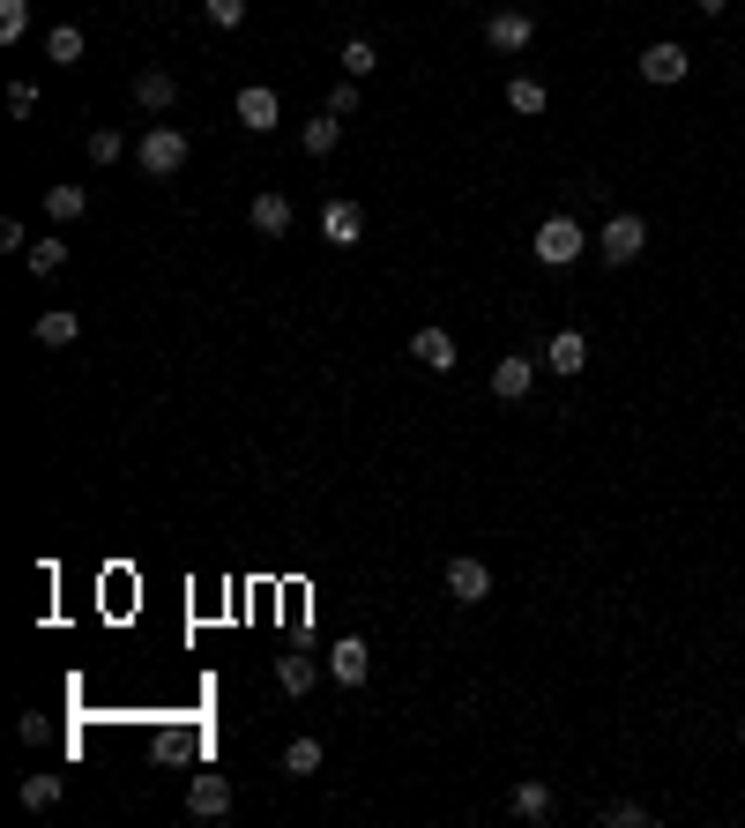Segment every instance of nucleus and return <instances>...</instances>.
<instances>
[{
	"mask_svg": "<svg viewBox=\"0 0 745 828\" xmlns=\"http://www.w3.org/2000/svg\"><path fill=\"white\" fill-rule=\"evenodd\" d=\"M545 366L574 381L582 366H589V336H582V328H559V336H552V352H545Z\"/></svg>",
	"mask_w": 745,
	"mask_h": 828,
	"instance_id": "obj_15",
	"label": "nucleus"
},
{
	"mask_svg": "<svg viewBox=\"0 0 745 828\" xmlns=\"http://www.w3.org/2000/svg\"><path fill=\"white\" fill-rule=\"evenodd\" d=\"M187 814H195V821H224V814H231V777H209V769H201V777L187 783Z\"/></svg>",
	"mask_w": 745,
	"mask_h": 828,
	"instance_id": "obj_9",
	"label": "nucleus"
},
{
	"mask_svg": "<svg viewBox=\"0 0 745 828\" xmlns=\"http://www.w3.org/2000/svg\"><path fill=\"white\" fill-rule=\"evenodd\" d=\"M135 105H142V112H172V105H179V76H172V68H142V76H135Z\"/></svg>",
	"mask_w": 745,
	"mask_h": 828,
	"instance_id": "obj_12",
	"label": "nucleus"
},
{
	"mask_svg": "<svg viewBox=\"0 0 745 828\" xmlns=\"http://www.w3.org/2000/svg\"><path fill=\"white\" fill-rule=\"evenodd\" d=\"M321 239L350 254L358 239H366V209H358V201H328V209H321Z\"/></svg>",
	"mask_w": 745,
	"mask_h": 828,
	"instance_id": "obj_10",
	"label": "nucleus"
},
{
	"mask_svg": "<svg viewBox=\"0 0 745 828\" xmlns=\"http://www.w3.org/2000/svg\"><path fill=\"white\" fill-rule=\"evenodd\" d=\"M582 239H589V231L574 225V217H545V225H537V239H529V247H537V262H545V269H567L574 254H582Z\"/></svg>",
	"mask_w": 745,
	"mask_h": 828,
	"instance_id": "obj_4",
	"label": "nucleus"
},
{
	"mask_svg": "<svg viewBox=\"0 0 745 828\" xmlns=\"http://www.w3.org/2000/svg\"><path fill=\"white\" fill-rule=\"evenodd\" d=\"M694 8H701V16H723V8H731V0H694Z\"/></svg>",
	"mask_w": 745,
	"mask_h": 828,
	"instance_id": "obj_34",
	"label": "nucleus"
},
{
	"mask_svg": "<svg viewBox=\"0 0 745 828\" xmlns=\"http://www.w3.org/2000/svg\"><path fill=\"white\" fill-rule=\"evenodd\" d=\"M231 120L247 127V135H269V127H284V98H276L269 82H247V90L231 98Z\"/></svg>",
	"mask_w": 745,
	"mask_h": 828,
	"instance_id": "obj_3",
	"label": "nucleus"
},
{
	"mask_svg": "<svg viewBox=\"0 0 745 828\" xmlns=\"http://www.w3.org/2000/svg\"><path fill=\"white\" fill-rule=\"evenodd\" d=\"M485 46H493V52H529V46H537V16H522V8L485 16Z\"/></svg>",
	"mask_w": 745,
	"mask_h": 828,
	"instance_id": "obj_7",
	"label": "nucleus"
},
{
	"mask_svg": "<svg viewBox=\"0 0 745 828\" xmlns=\"http://www.w3.org/2000/svg\"><path fill=\"white\" fill-rule=\"evenodd\" d=\"M604 821H612V828H648V806L642 799H612V806H604Z\"/></svg>",
	"mask_w": 745,
	"mask_h": 828,
	"instance_id": "obj_30",
	"label": "nucleus"
},
{
	"mask_svg": "<svg viewBox=\"0 0 745 828\" xmlns=\"http://www.w3.org/2000/svg\"><path fill=\"white\" fill-rule=\"evenodd\" d=\"M545 105H552V90H545L537 76H507V112H522V120H537Z\"/></svg>",
	"mask_w": 745,
	"mask_h": 828,
	"instance_id": "obj_20",
	"label": "nucleus"
},
{
	"mask_svg": "<svg viewBox=\"0 0 745 828\" xmlns=\"http://www.w3.org/2000/svg\"><path fill=\"white\" fill-rule=\"evenodd\" d=\"M82 52H90V38H82L74 23H52L46 30V60H52V68H82Z\"/></svg>",
	"mask_w": 745,
	"mask_h": 828,
	"instance_id": "obj_18",
	"label": "nucleus"
},
{
	"mask_svg": "<svg viewBox=\"0 0 745 828\" xmlns=\"http://www.w3.org/2000/svg\"><path fill=\"white\" fill-rule=\"evenodd\" d=\"M247 225L261 231V239H284V231H291V201H284V195H254Z\"/></svg>",
	"mask_w": 745,
	"mask_h": 828,
	"instance_id": "obj_17",
	"label": "nucleus"
},
{
	"mask_svg": "<svg viewBox=\"0 0 745 828\" xmlns=\"http://www.w3.org/2000/svg\"><path fill=\"white\" fill-rule=\"evenodd\" d=\"M447 598H455V604H485V598H493V568H485L477 552H455V560H447Z\"/></svg>",
	"mask_w": 745,
	"mask_h": 828,
	"instance_id": "obj_6",
	"label": "nucleus"
},
{
	"mask_svg": "<svg viewBox=\"0 0 745 828\" xmlns=\"http://www.w3.org/2000/svg\"><path fill=\"white\" fill-rule=\"evenodd\" d=\"M321 739H291V747H284V777H321Z\"/></svg>",
	"mask_w": 745,
	"mask_h": 828,
	"instance_id": "obj_23",
	"label": "nucleus"
},
{
	"mask_svg": "<svg viewBox=\"0 0 745 828\" xmlns=\"http://www.w3.org/2000/svg\"><path fill=\"white\" fill-rule=\"evenodd\" d=\"M30 30V0H0V46H16Z\"/></svg>",
	"mask_w": 745,
	"mask_h": 828,
	"instance_id": "obj_28",
	"label": "nucleus"
},
{
	"mask_svg": "<svg viewBox=\"0 0 745 828\" xmlns=\"http://www.w3.org/2000/svg\"><path fill=\"white\" fill-rule=\"evenodd\" d=\"M410 358H418L425 374H455V336H447V328H418V336H410Z\"/></svg>",
	"mask_w": 745,
	"mask_h": 828,
	"instance_id": "obj_13",
	"label": "nucleus"
},
{
	"mask_svg": "<svg viewBox=\"0 0 745 828\" xmlns=\"http://www.w3.org/2000/svg\"><path fill=\"white\" fill-rule=\"evenodd\" d=\"M38 276H52V269H68V239H30V254H23Z\"/></svg>",
	"mask_w": 745,
	"mask_h": 828,
	"instance_id": "obj_24",
	"label": "nucleus"
},
{
	"mask_svg": "<svg viewBox=\"0 0 745 828\" xmlns=\"http://www.w3.org/2000/svg\"><path fill=\"white\" fill-rule=\"evenodd\" d=\"M694 76V52L670 46V38H656V46H642V82H656V90H670V82Z\"/></svg>",
	"mask_w": 745,
	"mask_h": 828,
	"instance_id": "obj_5",
	"label": "nucleus"
},
{
	"mask_svg": "<svg viewBox=\"0 0 745 828\" xmlns=\"http://www.w3.org/2000/svg\"><path fill=\"white\" fill-rule=\"evenodd\" d=\"M187 157H195V142H187V135H179V127H149L142 142H135V165H142L149 179H172V172H187Z\"/></svg>",
	"mask_w": 745,
	"mask_h": 828,
	"instance_id": "obj_1",
	"label": "nucleus"
},
{
	"mask_svg": "<svg viewBox=\"0 0 745 828\" xmlns=\"http://www.w3.org/2000/svg\"><path fill=\"white\" fill-rule=\"evenodd\" d=\"M328 112H336V120H350V112H358V82H336V90H328Z\"/></svg>",
	"mask_w": 745,
	"mask_h": 828,
	"instance_id": "obj_32",
	"label": "nucleus"
},
{
	"mask_svg": "<svg viewBox=\"0 0 745 828\" xmlns=\"http://www.w3.org/2000/svg\"><path fill=\"white\" fill-rule=\"evenodd\" d=\"M8 112L30 120V112H38V82H8Z\"/></svg>",
	"mask_w": 745,
	"mask_h": 828,
	"instance_id": "obj_31",
	"label": "nucleus"
},
{
	"mask_svg": "<svg viewBox=\"0 0 745 828\" xmlns=\"http://www.w3.org/2000/svg\"><path fill=\"white\" fill-rule=\"evenodd\" d=\"M298 142H306V157H328V150H336V142H344V120H336V112H328V105H321L314 120L298 127Z\"/></svg>",
	"mask_w": 745,
	"mask_h": 828,
	"instance_id": "obj_19",
	"label": "nucleus"
},
{
	"mask_svg": "<svg viewBox=\"0 0 745 828\" xmlns=\"http://www.w3.org/2000/svg\"><path fill=\"white\" fill-rule=\"evenodd\" d=\"M366 672H372L366 634H344V642L328 650V679H336V687H366Z\"/></svg>",
	"mask_w": 745,
	"mask_h": 828,
	"instance_id": "obj_8",
	"label": "nucleus"
},
{
	"mask_svg": "<svg viewBox=\"0 0 745 828\" xmlns=\"http://www.w3.org/2000/svg\"><path fill=\"white\" fill-rule=\"evenodd\" d=\"M16 799L30 806V814H46V806H60V777H23V791Z\"/></svg>",
	"mask_w": 745,
	"mask_h": 828,
	"instance_id": "obj_27",
	"label": "nucleus"
},
{
	"mask_svg": "<svg viewBox=\"0 0 745 828\" xmlns=\"http://www.w3.org/2000/svg\"><path fill=\"white\" fill-rule=\"evenodd\" d=\"M529 388H537V366H529V358H499V366H493V396L499 403H522V396H529Z\"/></svg>",
	"mask_w": 745,
	"mask_h": 828,
	"instance_id": "obj_14",
	"label": "nucleus"
},
{
	"mask_svg": "<svg viewBox=\"0 0 745 828\" xmlns=\"http://www.w3.org/2000/svg\"><path fill=\"white\" fill-rule=\"evenodd\" d=\"M82 209H90V195H82L74 179H60V187H46V217H52V225H74Z\"/></svg>",
	"mask_w": 745,
	"mask_h": 828,
	"instance_id": "obj_21",
	"label": "nucleus"
},
{
	"mask_svg": "<svg viewBox=\"0 0 745 828\" xmlns=\"http://www.w3.org/2000/svg\"><path fill=\"white\" fill-rule=\"evenodd\" d=\"M120 157H127V135L120 127H98V135H90V165L105 172V165H120Z\"/></svg>",
	"mask_w": 745,
	"mask_h": 828,
	"instance_id": "obj_25",
	"label": "nucleus"
},
{
	"mask_svg": "<svg viewBox=\"0 0 745 828\" xmlns=\"http://www.w3.org/2000/svg\"><path fill=\"white\" fill-rule=\"evenodd\" d=\"M380 68V52H372V38H344V76L358 82V76H372Z\"/></svg>",
	"mask_w": 745,
	"mask_h": 828,
	"instance_id": "obj_26",
	"label": "nucleus"
},
{
	"mask_svg": "<svg viewBox=\"0 0 745 828\" xmlns=\"http://www.w3.org/2000/svg\"><path fill=\"white\" fill-rule=\"evenodd\" d=\"M314 679H321V672H314V657H276V687H284L291 702H298V694H314Z\"/></svg>",
	"mask_w": 745,
	"mask_h": 828,
	"instance_id": "obj_22",
	"label": "nucleus"
},
{
	"mask_svg": "<svg viewBox=\"0 0 745 828\" xmlns=\"http://www.w3.org/2000/svg\"><path fill=\"white\" fill-rule=\"evenodd\" d=\"M552 806H559V799H552L545 777H522L515 791H507V814H515V821H552Z\"/></svg>",
	"mask_w": 745,
	"mask_h": 828,
	"instance_id": "obj_11",
	"label": "nucleus"
},
{
	"mask_svg": "<svg viewBox=\"0 0 745 828\" xmlns=\"http://www.w3.org/2000/svg\"><path fill=\"white\" fill-rule=\"evenodd\" d=\"M0 247H8V254H30V231L16 225V217H0Z\"/></svg>",
	"mask_w": 745,
	"mask_h": 828,
	"instance_id": "obj_33",
	"label": "nucleus"
},
{
	"mask_svg": "<svg viewBox=\"0 0 745 828\" xmlns=\"http://www.w3.org/2000/svg\"><path fill=\"white\" fill-rule=\"evenodd\" d=\"M201 16H209L217 30H239L247 23V0H201Z\"/></svg>",
	"mask_w": 745,
	"mask_h": 828,
	"instance_id": "obj_29",
	"label": "nucleus"
},
{
	"mask_svg": "<svg viewBox=\"0 0 745 828\" xmlns=\"http://www.w3.org/2000/svg\"><path fill=\"white\" fill-rule=\"evenodd\" d=\"M30 336H38V344H46V352H68L74 336H82V322H74L68 306H46V314H38V322H30Z\"/></svg>",
	"mask_w": 745,
	"mask_h": 828,
	"instance_id": "obj_16",
	"label": "nucleus"
},
{
	"mask_svg": "<svg viewBox=\"0 0 745 828\" xmlns=\"http://www.w3.org/2000/svg\"><path fill=\"white\" fill-rule=\"evenodd\" d=\"M648 247V225L634 217V209H619V217H604V231H596V254L612 262V269H626V262H642Z\"/></svg>",
	"mask_w": 745,
	"mask_h": 828,
	"instance_id": "obj_2",
	"label": "nucleus"
}]
</instances>
